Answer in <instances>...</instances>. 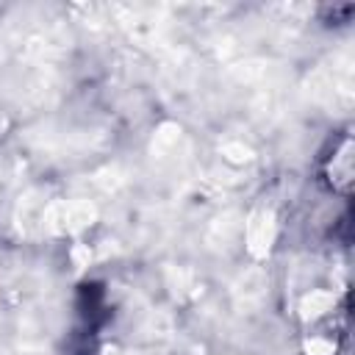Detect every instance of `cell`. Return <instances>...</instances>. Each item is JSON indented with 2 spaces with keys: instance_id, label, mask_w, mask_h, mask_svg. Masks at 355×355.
Wrapping results in <instances>:
<instances>
[{
  "instance_id": "obj_1",
  "label": "cell",
  "mask_w": 355,
  "mask_h": 355,
  "mask_svg": "<svg viewBox=\"0 0 355 355\" xmlns=\"http://www.w3.org/2000/svg\"><path fill=\"white\" fill-rule=\"evenodd\" d=\"M78 322L72 330V347L80 355H89L94 349V338L100 333V327L108 319V302H105V291L97 283H86L78 288V311H75Z\"/></svg>"
},
{
  "instance_id": "obj_2",
  "label": "cell",
  "mask_w": 355,
  "mask_h": 355,
  "mask_svg": "<svg viewBox=\"0 0 355 355\" xmlns=\"http://www.w3.org/2000/svg\"><path fill=\"white\" fill-rule=\"evenodd\" d=\"M336 150V155L330 158V169H327V175H330V183L336 186V189H341V191H347V186H349V178H352V144H349V136H344L341 139V147H333Z\"/></svg>"
}]
</instances>
